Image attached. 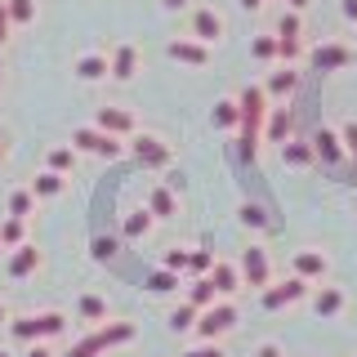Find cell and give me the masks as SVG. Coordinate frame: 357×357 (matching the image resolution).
I'll return each mask as SVG.
<instances>
[{"label":"cell","mask_w":357,"mask_h":357,"mask_svg":"<svg viewBox=\"0 0 357 357\" xmlns=\"http://www.w3.org/2000/svg\"><path fill=\"white\" fill-rule=\"evenodd\" d=\"M40 268V250L31 241H22V245H14V250H9V277H14V282H22V277H31Z\"/></svg>","instance_id":"e0dca14e"},{"label":"cell","mask_w":357,"mask_h":357,"mask_svg":"<svg viewBox=\"0 0 357 357\" xmlns=\"http://www.w3.org/2000/svg\"><path fill=\"white\" fill-rule=\"evenodd\" d=\"M340 143H344V152L357 161V121H344V130H340Z\"/></svg>","instance_id":"f35d334b"},{"label":"cell","mask_w":357,"mask_h":357,"mask_svg":"<svg viewBox=\"0 0 357 357\" xmlns=\"http://www.w3.org/2000/svg\"><path fill=\"white\" fill-rule=\"evenodd\" d=\"M210 264H215V255H210V250H192V255H188V273H192V277H206Z\"/></svg>","instance_id":"d590c367"},{"label":"cell","mask_w":357,"mask_h":357,"mask_svg":"<svg viewBox=\"0 0 357 357\" xmlns=\"http://www.w3.org/2000/svg\"><path fill=\"white\" fill-rule=\"evenodd\" d=\"M290 5H295V9H304V5H308V0H290Z\"/></svg>","instance_id":"681fc988"},{"label":"cell","mask_w":357,"mask_h":357,"mask_svg":"<svg viewBox=\"0 0 357 357\" xmlns=\"http://www.w3.org/2000/svg\"><path fill=\"white\" fill-rule=\"evenodd\" d=\"M188 255H192V250H183V245L165 250V268H170V273H188Z\"/></svg>","instance_id":"74e56055"},{"label":"cell","mask_w":357,"mask_h":357,"mask_svg":"<svg viewBox=\"0 0 357 357\" xmlns=\"http://www.w3.org/2000/svg\"><path fill=\"white\" fill-rule=\"evenodd\" d=\"M264 5V0H241V9H259Z\"/></svg>","instance_id":"c3c4849f"},{"label":"cell","mask_w":357,"mask_h":357,"mask_svg":"<svg viewBox=\"0 0 357 357\" xmlns=\"http://www.w3.org/2000/svg\"><path fill=\"white\" fill-rule=\"evenodd\" d=\"M192 331H197V340H219V335L237 331V304H232V299H219V304H210V308L197 317Z\"/></svg>","instance_id":"8992f818"},{"label":"cell","mask_w":357,"mask_h":357,"mask_svg":"<svg viewBox=\"0 0 357 357\" xmlns=\"http://www.w3.org/2000/svg\"><path fill=\"white\" fill-rule=\"evenodd\" d=\"M250 54H255V59H264V63H273L277 59V36H255Z\"/></svg>","instance_id":"8d00e7d4"},{"label":"cell","mask_w":357,"mask_h":357,"mask_svg":"<svg viewBox=\"0 0 357 357\" xmlns=\"http://www.w3.org/2000/svg\"><path fill=\"white\" fill-rule=\"evenodd\" d=\"M130 152L139 156L143 165H156V170H161V165H170V148H165L156 134H139V130H134L130 134Z\"/></svg>","instance_id":"7c38bea8"},{"label":"cell","mask_w":357,"mask_h":357,"mask_svg":"<svg viewBox=\"0 0 357 357\" xmlns=\"http://www.w3.org/2000/svg\"><path fill=\"white\" fill-rule=\"evenodd\" d=\"M353 357H357V353H353Z\"/></svg>","instance_id":"f5cc1de1"},{"label":"cell","mask_w":357,"mask_h":357,"mask_svg":"<svg viewBox=\"0 0 357 357\" xmlns=\"http://www.w3.org/2000/svg\"><path fill=\"white\" fill-rule=\"evenodd\" d=\"M210 121H215L219 130H241V103L237 98H219L215 112H210Z\"/></svg>","instance_id":"d4e9b609"},{"label":"cell","mask_w":357,"mask_h":357,"mask_svg":"<svg viewBox=\"0 0 357 357\" xmlns=\"http://www.w3.org/2000/svg\"><path fill=\"white\" fill-rule=\"evenodd\" d=\"M188 304L201 308V312H206L210 304H219V290H215V282H210V277H197L192 290H188Z\"/></svg>","instance_id":"4316f807"},{"label":"cell","mask_w":357,"mask_h":357,"mask_svg":"<svg viewBox=\"0 0 357 357\" xmlns=\"http://www.w3.org/2000/svg\"><path fill=\"white\" fill-rule=\"evenodd\" d=\"M94 126H98V130H107V134H116V139H130V134L139 130V121H134V112H130V107L107 103V107H98Z\"/></svg>","instance_id":"8fae6325"},{"label":"cell","mask_w":357,"mask_h":357,"mask_svg":"<svg viewBox=\"0 0 357 357\" xmlns=\"http://www.w3.org/2000/svg\"><path fill=\"white\" fill-rule=\"evenodd\" d=\"M241 223H245V228H264L268 219H264V210H259V206H241Z\"/></svg>","instance_id":"60d3db41"},{"label":"cell","mask_w":357,"mask_h":357,"mask_svg":"<svg viewBox=\"0 0 357 357\" xmlns=\"http://www.w3.org/2000/svg\"><path fill=\"white\" fill-rule=\"evenodd\" d=\"M165 54H170L174 63H188V67H206L210 63V45H201V40H170Z\"/></svg>","instance_id":"ac0fdd59"},{"label":"cell","mask_w":357,"mask_h":357,"mask_svg":"<svg viewBox=\"0 0 357 357\" xmlns=\"http://www.w3.org/2000/svg\"><path fill=\"white\" fill-rule=\"evenodd\" d=\"M134 335H139L134 321H103V326H94L85 340H76L72 349H67V357H98V353L116 349V344H130Z\"/></svg>","instance_id":"7a4b0ae2"},{"label":"cell","mask_w":357,"mask_h":357,"mask_svg":"<svg viewBox=\"0 0 357 357\" xmlns=\"http://www.w3.org/2000/svg\"><path fill=\"white\" fill-rule=\"evenodd\" d=\"M290 121H295V107H273V116L264 121V126H268V143L282 148V143L290 139Z\"/></svg>","instance_id":"7402d4cb"},{"label":"cell","mask_w":357,"mask_h":357,"mask_svg":"<svg viewBox=\"0 0 357 357\" xmlns=\"http://www.w3.org/2000/svg\"><path fill=\"white\" fill-rule=\"evenodd\" d=\"M357 59L353 54V45H344V40H326V45H317L312 50V72H344Z\"/></svg>","instance_id":"30bf717a"},{"label":"cell","mask_w":357,"mask_h":357,"mask_svg":"<svg viewBox=\"0 0 357 357\" xmlns=\"http://www.w3.org/2000/svg\"><path fill=\"white\" fill-rule=\"evenodd\" d=\"M31 210H36V192H31V188H14V192H9V215L27 219Z\"/></svg>","instance_id":"f546056e"},{"label":"cell","mask_w":357,"mask_h":357,"mask_svg":"<svg viewBox=\"0 0 357 357\" xmlns=\"http://www.w3.org/2000/svg\"><path fill=\"white\" fill-rule=\"evenodd\" d=\"M67 188V174H59V170H40L36 178H31V192L36 197H59Z\"/></svg>","instance_id":"83f0119b"},{"label":"cell","mask_w":357,"mask_h":357,"mask_svg":"<svg viewBox=\"0 0 357 357\" xmlns=\"http://www.w3.org/2000/svg\"><path fill=\"white\" fill-rule=\"evenodd\" d=\"M188 22H192V40H201V45H215V40L223 36V18H219L210 5H197Z\"/></svg>","instance_id":"4fadbf2b"},{"label":"cell","mask_w":357,"mask_h":357,"mask_svg":"<svg viewBox=\"0 0 357 357\" xmlns=\"http://www.w3.org/2000/svg\"><path fill=\"white\" fill-rule=\"evenodd\" d=\"M76 317L89 321V326H103V321H107V299L94 295V290H85V295L76 299Z\"/></svg>","instance_id":"d6986e66"},{"label":"cell","mask_w":357,"mask_h":357,"mask_svg":"<svg viewBox=\"0 0 357 357\" xmlns=\"http://www.w3.org/2000/svg\"><path fill=\"white\" fill-rule=\"evenodd\" d=\"M148 210H152V219H174V210H178V201H174V188H165V183H152V192H148Z\"/></svg>","instance_id":"ffe728a7"},{"label":"cell","mask_w":357,"mask_h":357,"mask_svg":"<svg viewBox=\"0 0 357 357\" xmlns=\"http://www.w3.org/2000/svg\"><path fill=\"white\" fill-rule=\"evenodd\" d=\"M76 76H81V81H107L112 76V67H107V54H81V59H76Z\"/></svg>","instance_id":"44dd1931"},{"label":"cell","mask_w":357,"mask_h":357,"mask_svg":"<svg viewBox=\"0 0 357 357\" xmlns=\"http://www.w3.org/2000/svg\"><path fill=\"white\" fill-rule=\"evenodd\" d=\"M152 210L148 206H143V210H130V215H126V223H121V232H126V241H143V237H148V232H152Z\"/></svg>","instance_id":"603a6c76"},{"label":"cell","mask_w":357,"mask_h":357,"mask_svg":"<svg viewBox=\"0 0 357 357\" xmlns=\"http://www.w3.org/2000/svg\"><path fill=\"white\" fill-rule=\"evenodd\" d=\"M72 165H76V148H72V143H63V148H54L50 156H45V170H59V174H72Z\"/></svg>","instance_id":"4dcf8cb0"},{"label":"cell","mask_w":357,"mask_h":357,"mask_svg":"<svg viewBox=\"0 0 357 357\" xmlns=\"http://www.w3.org/2000/svg\"><path fill=\"white\" fill-rule=\"evenodd\" d=\"M161 5H165V9H183L188 0H161Z\"/></svg>","instance_id":"7dc6e473"},{"label":"cell","mask_w":357,"mask_h":357,"mask_svg":"<svg viewBox=\"0 0 357 357\" xmlns=\"http://www.w3.org/2000/svg\"><path fill=\"white\" fill-rule=\"evenodd\" d=\"M255 357H286V353L277 340H264V344H255Z\"/></svg>","instance_id":"b9f144b4"},{"label":"cell","mask_w":357,"mask_h":357,"mask_svg":"<svg viewBox=\"0 0 357 357\" xmlns=\"http://www.w3.org/2000/svg\"><path fill=\"white\" fill-rule=\"evenodd\" d=\"M197 317H201V308H192V304H188V299H183V304H178V308L170 312V331H174V335L192 331V326H197Z\"/></svg>","instance_id":"1f68e13d"},{"label":"cell","mask_w":357,"mask_h":357,"mask_svg":"<svg viewBox=\"0 0 357 357\" xmlns=\"http://www.w3.org/2000/svg\"><path fill=\"white\" fill-rule=\"evenodd\" d=\"M107 67H112V76H116V81H134V72H139V50H134L130 40H121L116 50L107 54Z\"/></svg>","instance_id":"2e32d148"},{"label":"cell","mask_w":357,"mask_h":357,"mask_svg":"<svg viewBox=\"0 0 357 357\" xmlns=\"http://www.w3.org/2000/svg\"><path fill=\"white\" fill-rule=\"evenodd\" d=\"M67 331V317L59 308H45V312H27V317H9V335L18 344H36V340H59Z\"/></svg>","instance_id":"3957f363"},{"label":"cell","mask_w":357,"mask_h":357,"mask_svg":"<svg viewBox=\"0 0 357 357\" xmlns=\"http://www.w3.org/2000/svg\"><path fill=\"white\" fill-rule=\"evenodd\" d=\"M299 94V72L295 67H282V72H273V81H268V98H290Z\"/></svg>","instance_id":"484cf974"},{"label":"cell","mask_w":357,"mask_h":357,"mask_svg":"<svg viewBox=\"0 0 357 357\" xmlns=\"http://www.w3.org/2000/svg\"><path fill=\"white\" fill-rule=\"evenodd\" d=\"M183 357H223V349H219V340H201L197 349H188Z\"/></svg>","instance_id":"ab89813d"},{"label":"cell","mask_w":357,"mask_h":357,"mask_svg":"<svg viewBox=\"0 0 357 357\" xmlns=\"http://www.w3.org/2000/svg\"><path fill=\"white\" fill-rule=\"evenodd\" d=\"M22 357H54V349H50V340H36V344H27Z\"/></svg>","instance_id":"7bdbcfd3"},{"label":"cell","mask_w":357,"mask_h":357,"mask_svg":"<svg viewBox=\"0 0 357 357\" xmlns=\"http://www.w3.org/2000/svg\"><path fill=\"white\" fill-rule=\"evenodd\" d=\"M237 103H241V156L250 161V156L259 152V130H264V121H268V89L245 85Z\"/></svg>","instance_id":"6da1fadb"},{"label":"cell","mask_w":357,"mask_h":357,"mask_svg":"<svg viewBox=\"0 0 357 357\" xmlns=\"http://www.w3.org/2000/svg\"><path fill=\"white\" fill-rule=\"evenodd\" d=\"M312 290V282H304V277H282V282H268L264 290H259V308L264 312H282V308H290V304H299Z\"/></svg>","instance_id":"277c9868"},{"label":"cell","mask_w":357,"mask_h":357,"mask_svg":"<svg viewBox=\"0 0 357 357\" xmlns=\"http://www.w3.org/2000/svg\"><path fill=\"white\" fill-rule=\"evenodd\" d=\"M206 277L215 282L219 299H232V295L241 290V268L232 264V259H215V264H210V273H206Z\"/></svg>","instance_id":"5bb4252c"},{"label":"cell","mask_w":357,"mask_h":357,"mask_svg":"<svg viewBox=\"0 0 357 357\" xmlns=\"http://www.w3.org/2000/svg\"><path fill=\"white\" fill-rule=\"evenodd\" d=\"M308 143H312V152H317V161L326 165V170H331V165H340L344 156H349V152H344V143H340V134H335V130H317V134H312Z\"/></svg>","instance_id":"9a60e30c"},{"label":"cell","mask_w":357,"mask_h":357,"mask_svg":"<svg viewBox=\"0 0 357 357\" xmlns=\"http://www.w3.org/2000/svg\"><path fill=\"white\" fill-rule=\"evenodd\" d=\"M174 286H178V273H170V268H161V273L148 277V290H156V295H170Z\"/></svg>","instance_id":"836d02e7"},{"label":"cell","mask_w":357,"mask_h":357,"mask_svg":"<svg viewBox=\"0 0 357 357\" xmlns=\"http://www.w3.org/2000/svg\"><path fill=\"white\" fill-rule=\"evenodd\" d=\"M72 148L76 152H94V156H103V161H116V156L126 152V139H116V134H107L98 126H81L72 134Z\"/></svg>","instance_id":"5b68a950"},{"label":"cell","mask_w":357,"mask_h":357,"mask_svg":"<svg viewBox=\"0 0 357 357\" xmlns=\"http://www.w3.org/2000/svg\"><path fill=\"white\" fill-rule=\"evenodd\" d=\"M241 286H255V290H264L268 282H273V255L264 250V245H245L241 250Z\"/></svg>","instance_id":"52a82bcc"},{"label":"cell","mask_w":357,"mask_h":357,"mask_svg":"<svg viewBox=\"0 0 357 357\" xmlns=\"http://www.w3.org/2000/svg\"><path fill=\"white\" fill-rule=\"evenodd\" d=\"M340 9H344V18L357 22V0H340Z\"/></svg>","instance_id":"f6af8a7d"},{"label":"cell","mask_w":357,"mask_h":357,"mask_svg":"<svg viewBox=\"0 0 357 357\" xmlns=\"http://www.w3.org/2000/svg\"><path fill=\"white\" fill-rule=\"evenodd\" d=\"M277 36H304V18H299V9L282 14V22H277Z\"/></svg>","instance_id":"e575fe53"},{"label":"cell","mask_w":357,"mask_h":357,"mask_svg":"<svg viewBox=\"0 0 357 357\" xmlns=\"http://www.w3.org/2000/svg\"><path fill=\"white\" fill-rule=\"evenodd\" d=\"M27 241V219H14L9 215L5 223H0V245H9V250H14V245H22Z\"/></svg>","instance_id":"f1b7e54d"},{"label":"cell","mask_w":357,"mask_h":357,"mask_svg":"<svg viewBox=\"0 0 357 357\" xmlns=\"http://www.w3.org/2000/svg\"><path fill=\"white\" fill-rule=\"evenodd\" d=\"M0 165H5V143H0Z\"/></svg>","instance_id":"f907efd6"},{"label":"cell","mask_w":357,"mask_h":357,"mask_svg":"<svg viewBox=\"0 0 357 357\" xmlns=\"http://www.w3.org/2000/svg\"><path fill=\"white\" fill-rule=\"evenodd\" d=\"M5 9H9V22H14V27H27V22L36 18V0H5Z\"/></svg>","instance_id":"d6a6232c"},{"label":"cell","mask_w":357,"mask_h":357,"mask_svg":"<svg viewBox=\"0 0 357 357\" xmlns=\"http://www.w3.org/2000/svg\"><path fill=\"white\" fill-rule=\"evenodd\" d=\"M308 304H312V317L335 321V317H344V308H349V295H344V286H312Z\"/></svg>","instance_id":"ba28073f"},{"label":"cell","mask_w":357,"mask_h":357,"mask_svg":"<svg viewBox=\"0 0 357 357\" xmlns=\"http://www.w3.org/2000/svg\"><path fill=\"white\" fill-rule=\"evenodd\" d=\"M282 156H286V165H317V152H312V143L308 139H286L282 143Z\"/></svg>","instance_id":"cb8c5ba5"},{"label":"cell","mask_w":357,"mask_h":357,"mask_svg":"<svg viewBox=\"0 0 357 357\" xmlns=\"http://www.w3.org/2000/svg\"><path fill=\"white\" fill-rule=\"evenodd\" d=\"M290 273L304 277V282H321V277H331L326 250H317V245H304V250H295V259H290Z\"/></svg>","instance_id":"9c48e42d"},{"label":"cell","mask_w":357,"mask_h":357,"mask_svg":"<svg viewBox=\"0 0 357 357\" xmlns=\"http://www.w3.org/2000/svg\"><path fill=\"white\" fill-rule=\"evenodd\" d=\"M0 357H9V349H0Z\"/></svg>","instance_id":"816d5d0a"},{"label":"cell","mask_w":357,"mask_h":357,"mask_svg":"<svg viewBox=\"0 0 357 357\" xmlns=\"http://www.w3.org/2000/svg\"><path fill=\"white\" fill-rule=\"evenodd\" d=\"M0 326H9V308H5V299H0Z\"/></svg>","instance_id":"bcb514c9"},{"label":"cell","mask_w":357,"mask_h":357,"mask_svg":"<svg viewBox=\"0 0 357 357\" xmlns=\"http://www.w3.org/2000/svg\"><path fill=\"white\" fill-rule=\"evenodd\" d=\"M9 27H14V22H9V9H5V0H0V45L9 40Z\"/></svg>","instance_id":"ee69618b"}]
</instances>
